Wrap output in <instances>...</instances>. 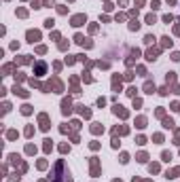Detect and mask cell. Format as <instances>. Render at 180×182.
Masks as SVG:
<instances>
[{"label":"cell","instance_id":"7c38bea8","mask_svg":"<svg viewBox=\"0 0 180 182\" xmlns=\"http://www.w3.org/2000/svg\"><path fill=\"white\" fill-rule=\"evenodd\" d=\"M21 112H23V114H30V112H32V106H28V104H26V106H21Z\"/></svg>","mask_w":180,"mask_h":182},{"label":"cell","instance_id":"ac0fdd59","mask_svg":"<svg viewBox=\"0 0 180 182\" xmlns=\"http://www.w3.org/2000/svg\"><path fill=\"white\" fill-rule=\"evenodd\" d=\"M45 150H47V152L51 150V140H45Z\"/></svg>","mask_w":180,"mask_h":182},{"label":"cell","instance_id":"6da1fadb","mask_svg":"<svg viewBox=\"0 0 180 182\" xmlns=\"http://www.w3.org/2000/svg\"><path fill=\"white\" fill-rule=\"evenodd\" d=\"M45 72H47V64H45V62H38V64L34 66V76H43Z\"/></svg>","mask_w":180,"mask_h":182},{"label":"cell","instance_id":"2e32d148","mask_svg":"<svg viewBox=\"0 0 180 182\" xmlns=\"http://www.w3.org/2000/svg\"><path fill=\"white\" fill-rule=\"evenodd\" d=\"M129 161V155H127V152H123V155H121V163H127Z\"/></svg>","mask_w":180,"mask_h":182},{"label":"cell","instance_id":"3957f363","mask_svg":"<svg viewBox=\"0 0 180 182\" xmlns=\"http://www.w3.org/2000/svg\"><path fill=\"white\" fill-rule=\"evenodd\" d=\"M28 40H30V43L40 40V32H38V30H30V32H28Z\"/></svg>","mask_w":180,"mask_h":182},{"label":"cell","instance_id":"30bf717a","mask_svg":"<svg viewBox=\"0 0 180 182\" xmlns=\"http://www.w3.org/2000/svg\"><path fill=\"white\" fill-rule=\"evenodd\" d=\"M176 176H180V167H176V169H172V174L167 172V178H176Z\"/></svg>","mask_w":180,"mask_h":182},{"label":"cell","instance_id":"9c48e42d","mask_svg":"<svg viewBox=\"0 0 180 182\" xmlns=\"http://www.w3.org/2000/svg\"><path fill=\"white\" fill-rule=\"evenodd\" d=\"M91 131H93V133H100V131H104V127H100V123H93Z\"/></svg>","mask_w":180,"mask_h":182},{"label":"cell","instance_id":"f546056e","mask_svg":"<svg viewBox=\"0 0 180 182\" xmlns=\"http://www.w3.org/2000/svg\"><path fill=\"white\" fill-rule=\"evenodd\" d=\"M112 182H119V180H112Z\"/></svg>","mask_w":180,"mask_h":182},{"label":"cell","instance_id":"83f0119b","mask_svg":"<svg viewBox=\"0 0 180 182\" xmlns=\"http://www.w3.org/2000/svg\"><path fill=\"white\" fill-rule=\"evenodd\" d=\"M148 169H151V174H153V172H159V165H155V163H153V165L148 167Z\"/></svg>","mask_w":180,"mask_h":182},{"label":"cell","instance_id":"ffe728a7","mask_svg":"<svg viewBox=\"0 0 180 182\" xmlns=\"http://www.w3.org/2000/svg\"><path fill=\"white\" fill-rule=\"evenodd\" d=\"M144 123H146V119H144V116H140V119H138V127H144Z\"/></svg>","mask_w":180,"mask_h":182},{"label":"cell","instance_id":"4316f807","mask_svg":"<svg viewBox=\"0 0 180 182\" xmlns=\"http://www.w3.org/2000/svg\"><path fill=\"white\" fill-rule=\"evenodd\" d=\"M53 23H55L53 19H47V21H45V26H47V28H53Z\"/></svg>","mask_w":180,"mask_h":182},{"label":"cell","instance_id":"7a4b0ae2","mask_svg":"<svg viewBox=\"0 0 180 182\" xmlns=\"http://www.w3.org/2000/svg\"><path fill=\"white\" fill-rule=\"evenodd\" d=\"M62 112H64V114H70V112H72V102H70V97L62 102Z\"/></svg>","mask_w":180,"mask_h":182},{"label":"cell","instance_id":"d4e9b609","mask_svg":"<svg viewBox=\"0 0 180 182\" xmlns=\"http://www.w3.org/2000/svg\"><path fill=\"white\" fill-rule=\"evenodd\" d=\"M127 93H129L131 97H134V95H136V87H129V89H127Z\"/></svg>","mask_w":180,"mask_h":182},{"label":"cell","instance_id":"277c9868","mask_svg":"<svg viewBox=\"0 0 180 182\" xmlns=\"http://www.w3.org/2000/svg\"><path fill=\"white\" fill-rule=\"evenodd\" d=\"M38 121H40V129H45V131H47V129H49V116H47V114H40Z\"/></svg>","mask_w":180,"mask_h":182},{"label":"cell","instance_id":"52a82bcc","mask_svg":"<svg viewBox=\"0 0 180 182\" xmlns=\"http://www.w3.org/2000/svg\"><path fill=\"white\" fill-rule=\"evenodd\" d=\"M79 112H81L83 116H87V119L91 116V110H89V108H85V106H79Z\"/></svg>","mask_w":180,"mask_h":182},{"label":"cell","instance_id":"d6986e66","mask_svg":"<svg viewBox=\"0 0 180 182\" xmlns=\"http://www.w3.org/2000/svg\"><path fill=\"white\" fill-rule=\"evenodd\" d=\"M59 150H62V152H68L70 146H68V144H62V146H59Z\"/></svg>","mask_w":180,"mask_h":182},{"label":"cell","instance_id":"8fae6325","mask_svg":"<svg viewBox=\"0 0 180 182\" xmlns=\"http://www.w3.org/2000/svg\"><path fill=\"white\" fill-rule=\"evenodd\" d=\"M144 91H146V93H153V91H155V85H153V83H146V85H144Z\"/></svg>","mask_w":180,"mask_h":182},{"label":"cell","instance_id":"5bb4252c","mask_svg":"<svg viewBox=\"0 0 180 182\" xmlns=\"http://www.w3.org/2000/svg\"><path fill=\"white\" fill-rule=\"evenodd\" d=\"M163 127H167V129L174 127V121H172V119H165V121H163Z\"/></svg>","mask_w":180,"mask_h":182},{"label":"cell","instance_id":"f1b7e54d","mask_svg":"<svg viewBox=\"0 0 180 182\" xmlns=\"http://www.w3.org/2000/svg\"><path fill=\"white\" fill-rule=\"evenodd\" d=\"M146 23H155V15H148L146 17Z\"/></svg>","mask_w":180,"mask_h":182},{"label":"cell","instance_id":"603a6c76","mask_svg":"<svg viewBox=\"0 0 180 182\" xmlns=\"http://www.w3.org/2000/svg\"><path fill=\"white\" fill-rule=\"evenodd\" d=\"M32 7L34 9H40V0H32Z\"/></svg>","mask_w":180,"mask_h":182},{"label":"cell","instance_id":"9a60e30c","mask_svg":"<svg viewBox=\"0 0 180 182\" xmlns=\"http://www.w3.org/2000/svg\"><path fill=\"white\" fill-rule=\"evenodd\" d=\"M146 159H148V157H146V152H140V155H138V161H140V163H144Z\"/></svg>","mask_w":180,"mask_h":182},{"label":"cell","instance_id":"cb8c5ba5","mask_svg":"<svg viewBox=\"0 0 180 182\" xmlns=\"http://www.w3.org/2000/svg\"><path fill=\"white\" fill-rule=\"evenodd\" d=\"M144 43H146V45H151V43H155V38H153V36H146V38H144Z\"/></svg>","mask_w":180,"mask_h":182},{"label":"cell","instance_id":"484cf974","mask_svg":"<svg viewBox=\"0 0 180 182\" xmlns=\"http://www.w3.org/2000/svg\"><path fill=\"white\" fill-rule=\"evenodd\" d=\"M136 142H138V144H146V138H144V136H140V138L136 140Z\"/></svg>","mask_w":180,"mask_h":182},{"label":"cell","instance_id":"7402d4cb","mask_svg":"<svg viewBox=\"0 0 180 182\" xmlns=\"http://www.w3.org/2000/svg\"><path fill=\"white\" fill-rule=\"evenodd\" d=\"M163 47H172V40H170V38H167V36L163 38Z\"/></svg>","mask_w":180,"mask_h":182},{"label":"cell","instance_id":"8992f818","mask_svg":"<svg viewBox=\"0 0 180 182\" xmlns=\"http://www.w3.org/2000/svg\"><path fill=\"white\" fill-rule=\"evenodd\" d=\"M115 114H119L121 119H127V110H125L123 106H115Z\"/></svg>","mask_w":180,"mask_h":182},{"label":"cell","instance_id":"4fadbf2b","mask_svg":"<svg viewBox=\"0 0 180 182\" xmlns=\"http://www.w3.org/2000/svg\"><path fill=\"white\" fill-rule=\"evenodd\" d=\"M26 152H28V155H34V152H36V148H34L32 144H28V146H26Z\"/></svg>","mask_w":180,"mask_h":182},{"label":"cell","instance_id":"e0dca14e","mask_svg":"<svg viewBox=\"0 0 180 182\" xmlns=\"http://www.w3.org/2000/svg\"><path fill=\"white\" fill-rule=\"evenodd\" d=\"M129 28H131V30H138V28H140V23H138V21H131Z\"/></svg>","mask_w":180,"mask_h":182},{"label":"cell","instance_id":"44dd1931","mask_svg":"<svg viewBox=\"0 0 180 182\" xmlns=\"http://www.w3.org/2000/svg\"><path fill=\"white\" fill-rule=\"evenodd\" d=\"M7 136H9V140H15V138H17V131H9Z\"/></svg>","mask_w":180,"mask_h":182},{"label":"cell","instance_id":"ba28073f","mask_svg":"<svg viewBox=\"0 0 180 182\" xmlns=\"http://www.w3.org/2000/svg\"><path fill=\"white\" fill-rule=\"evenodd\" d=\"M15 93H17V95H21V97H28V91H23V89H19V87H17L15 85V89H13Z\"/></svg>","mask_w":180,"mask_h":182},{"label":"cell","instance_id":"5b68a950","mask_svg":"<svg viewBox=\"0 0 180 182\" xmlns=\"http://www.w3.org/2000/svg\"><path fill=\"white\" fill-rule=\"evenodd\" d=\"M85 23V15H74L72 17V26H83Z\"/></svg>","mask_w":180,"mask_h":182}]
</instances>
